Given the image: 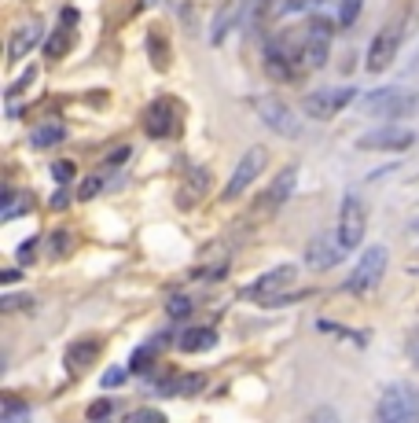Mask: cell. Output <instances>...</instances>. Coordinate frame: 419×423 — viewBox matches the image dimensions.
Here are the masks:
<instances>
[{
  "mask_svg": "<svg viewBox=\"0 0 419 423\" xmlns=\"http://www.w3.org/2000/svg\"><path fill=\"white\" fill-rule=\"evenodd\" d=\"M405 18H408V0H397L390 18L383 23V30L375 33L371 48H368V70L371 74H383L397 59V48H401V37H405Z\"/></svg>",
  "mask_w": 419,
  "mask_h": 423,
  "instance_id": "cell-1",
  "label": "cell"
},
{
  "mask_svg": "<svg viewBox=\"0 0 419 423\" xmlns=\"http://www.w3.org/2000/svg\"><path fill=\"white\" fill-rule=\"evenodd\" d=\"M295 284H298V269L295 265H276L247 287V299L258 302V306H287V302H295L305 294V291H295Z\"/></svg>",
  "mask_w": 419,
  "mask_h": 423,
  "instance_id": "cell-2",
  "label": "cell"
},
{
  "mask_svg": "<svg viewBox=\"0 0 419 423\" xmlns=\"http://www.w3.org/2000/svg\"><path fill=\"white\" fill-rule=\"evenodd\" d=\"M265 70L276 81H295L302 70H309L305 63V41H295L291 33H276L265 45Z\"/></svg>",
  "mask_w": 419,
  "mask_h": 423,
  "instance_id": "cell-3",
  "label": "cell"
},
{
  "mask_svg": "<svg viewBox=\"0 0 419 423\" xmlns=\"http://www.w3.org/2000/svg\"><path fill=\"white\" fill-rule=\"evenodd\" d=\"M375 423H419V387L397 379L379 394Z\"/></svg>",
  "mask_w": 419,
  "mask_h": 423,
  "instance_id": "cell-4",
  "label": "cell"
},
{
  "mask_svg": "<svg viewBox=\"0 0 419 423\" xmlns=\"http://www.w3.org/2000/svg\"><path fill=\"white\" fill-rule=\"evenodd\" d=\"M364 114H371V118H412V114H419V92L397 89V85L375 89L371 96H364Z\"/></svg>",
  "mask_w": 419,
  "mask_h": 423,
  "instance_id": "cell-5",
  "label": "cell"
},
{
  "mask_svg": "<svg viewBox=\"0 0 419 423\" xmlns=\"http://www.w3.org/2000/svg\"><path fill=\"white\" fill-rule=\"evenodd\" d=\"M383 272H386V247L383 243L379 247H368L361 258H357V265H353L349 280H346V291L349 294L375 291V287H379V280H383Z\"/></svg>",
  "mask_w": 419,
  "mask_h": 423,
  "instance_id": "cell-6",
  "label": "cell"
},
{
  "mask_svg": "<svg viewBox=\"0 0 419 423\" xmlns=\"http://www.w3.org/2000/svg\"><path fill=\"white\" fill-rule=\"evenodd\" d=\"M364 232H368V210H364V199L361 196H346L342 199V210H339V243L346 247V250H353V247H361V240H364Z\"/></svg>",
  "mask_w": 419,
  "mask_h": 423,
  "instance_id": "cell-7",
  "label": "cell"
},
{
  "mask_svg": "<svg viewBox=\"0 0 419 423\" xmlns=\"http://www.w3.org/2000/svg\"><path fill=\"white\" fill-rule=\"evenodd\" d=\"M265 162H269V151H265V147H250V151L239 159V166L232 169V177H228V184H225V192H221V199H225V203H235V199L261 177Z\"/></svg>",
  "mask_w": 419,
  "mask_h": 423,
  "instance_id": "cell-8",
  "label": "cell"
},
{
  "mask_svg": "<svg viewBox=\"0 0 419 423\" xmlns=\"http://www.w3.org/2000/svg\"><path fill=\"white\" fill-rule=\"evenodd\" d=\"M353 96H357V89H349V85H331V89H317V92H309L302 100V111L309 118H335L339 111H346Z\"/></svg>",
  "mask_w": 419,
  "mask_h": 423,
  "instance_id": "cell-9",
  "label": "cell"
},
{
  "mask_svg": "<svg viewBox=\"0 0 419 423\" xmlns=\"http://www.w3.org/2000/svg\"><path fill=\"white\" fill-rule=\"evenodd\" d=\"M335 26L339 23H331V18H324V15H313L305 23V63H309V70L313 67H324L327 63V52H331V33H335Z\"/></svg>",
  "mask_w": 419,
  "mask_h": 423,
  "instance_id": "cell-10",
  "label": "cell"
},
{
  "mask_svg": "<svg viewBox=\"0 0 419 423\" xmlns=\"http://www.w3.org/2000/svg\"><path fill=\"white\" fill-rule=\"evenodd\" d=\"M258 114H261V122L269 125L272 133H280V136H298V133H302L298 114L287 107L283 100H276V96H265V100L258 103Z\"/></svg>",
  "mask_w": 419,
  "mask_h": 423,
  "instance_id": "cell-11",
  "label": "cell"
},
{
  "mask_svg": "<svg viewBox=\"0 0 419 423\" xmlns=\"http://www.w3.org/2000/svg\"><path fill=\"white\" fill-rule=\"evenodd\" d=\"M412 144H415V133L405 129V125H383V129H371L357 140V147H364V151H405Z\"/></svg>",
  "mask_w": 419,
  "mask_h": 423,
  "instance_id": "cell-12",
  "label": "cell"
},
{
  "mask_svg": "<svg viewBox=\"0 0 419 423\" xmlns=\"http://www.w3.org/2000/svg\"><path fill=\"white\" fill-rule=\"evenodd\" d=\"M144 129H147V136H154V140H166V136H173L176 129H181V118H176V107L169 100H154L151 107L144 111Z\"/></svg>",
  "mask_w": 419,
  "mask_h": 423,
  "instance_id": "cell-13",
  "label": "cell"
},
{
  "mask_svg": "<svg viewBox=\"0 0 419 423\" xmlns=\"http://www.w3.org/2000/svg\"><path fill=\"white\" fill-rule=\"evenodd\" d=\"M247 4H250V0H225V4L217 8L213 23H210V45H213V48L225 45V37L243 23V15H247Z\"/></svg>",
  "mask_w": 419,
  "mask_h": 423,
  "instance_id": "cell-14",
  "label": "cell"
},
{
  "mask_svg": "<svg viewBox=\"0 0 419 423\" xmlns=\"http://www.w3.org/2000/svg\"><path fill=\"white\" fill-rule=\"evenodd\" d=\"M342 243H339V236L331 240V236H313L309 240V247H305V265L313 269V272H324V269H335L339 262H342Z\"/></svg>",
  "mask_w": 419,
  "mask_h": 423,
  "instance_id": "cell-15",
  "label": "cell"
},
{
  "mask_svg": "<svg viewBox=\"0 0 419 423\" xmlns=\"http://www.w3.org/2000/svg\"><path fill=\"white\" fill-rule=\"evenodd\" d=\"M295 188H298V166H283L280 173L272 177V184H269V192L261 196V206H258V214L265 210V214H272V210H280L287 199L295 196Z\"/></svg>",
  "mask_w": 419,
  "mask_h": 423,
  "instance_id": "cell-16",
  "label": "cell"
},
{
  "mask_svg": "<svg viewBox=\"0 0 419 423\" xmlns=\"http://www.w3.org/2000/svg\"><path fill=\"white\" fill-rule=\"evenodd\" d=\"M206 192H210V169H188L184 173V181H181V188H176V206L181 210H191V206H198L206 199Z\"/></svg>",
  "mask_w": 419,
  "mask_h": 423,
  "instance_id": "cell-17",
  "label": "cell"
},
{
  "mask_svg": "<svg viewBox=\"0 0 419 423\" xmlns=\"http://www.w3.org/2000/svg\"><path fill=\"white\" fill-rule=\"evenodd\" d=\"M44 41V23L41 18H30V23H22L15 33H11V45H8V59L18 63V59H26L37 45Z\"/></svg>",
  "mask_w": 419,
  "mask_h": 423,
  "instance_id": "cell-18",
  "label": "cell"
},
{
  "mask_svg": "<svg viewBox=\"0 0 419 423\" xmlns=\"http://www.w3.org/2000/svg\"><path fill=\"white\" fill-rule=\"evenodd\" d=\"M100 350H103L100 338H78V343H70V346H66V372H74V375L88 372L96 365Z\"/></svg>",
  "mask_w": 419,
  "mask_h": 423,
  "instance_id": "cell-19",
  "label": "cell"
},
{
  "mask_svg": "<svg viewBox=\"0 0 419 423\" xmlns=\"http://www.w3.org/2000/svg\"><path fill=\"white\" fill-rule=\"evenodd\" d=\"M176 346H181L184 353H203V350H213L217 346V331L213 328H188L181 331V338H176Z\"/></svg>",
  "mask_w": 419,
  "mask_h": 423,
  "instance_id": "cell-20",
  "label": "cell"
},
{
  "mask_svg": "<svg viewBox=\"0 0 419 423\" xmlns=\"http://www.w3.org/2000/svg\"><path fill=\"white\" fill-rule=\"evenodd\" d=\"M0 423H30V405L18 401L15 394H4V401H0Z\"/></svg>",
  "mask_w": 419,
  "mask_h": 423,
  "instance_id": "cell-21",
  "label": "cell"
},
{
  "mask_svg": "<svg viewBox=\"0 0 419 423\" xmlns=\"http://www.w3.org/2000/svg\"><path fill=\"white\" fill-rule=\"evenodd\" d=\"M66 133H63V125H41V129H33V136H30V144L37 147V151H44V147H55L59 140H63Z\"/></svg>",
  "mask_w": 419,
  "mask_h": 423,
  "instance_id": "cell-22",
  "label": "cell"
},
{
  "mask_svg": "<svg viewBox=\"0 0 419 423\" xmlns=\"http://www.w3.org/2000/svg\"><path fill=\"white\" fill-rule=\"evenodd\" d=\"M283 11H291V0H258V23H272Z\"/></svg>",
  "mask_w": 419,
  "mask_h": 423,
  "instance_id": "cell-23",
  "label": "cell"
},
{
  "mask_svg": "<svg viewBox=\"0 0 419 423\" xmlns=\"http://www.w3.org/2000/svg\"><path fill=\"white\" fill-rule=\"evenodd\" d=\"M147 52H151V63L159 70H166L169 67V59H166V41H162V33H147Z\"/></svg>",
  "mask_w": 419,
  "mask_h": 423,
  "instance_id": "cell-24",
  "label": "cell"
},
{
  "mask_svg": "<svg viewBox=\"0 0 419 423\" xmlns=\"http://www.w3.org/2000/svg\"><path fill=\"white\" fill-rule=\"evenodd\" d=\"M361 8H364V0H342V4H339V18H335V23H339L342 30H349L353 23H357Z\"/></svg>",
  "mask_w": 419,
  "mask_h": 423,
  "instance_id": "cell-25",
  "label": "cell"
},
{
  "mask_svg": "<svg viewBox=\"0 0 419 423\" xmlns=\"http://www.w3.org/2000/svg\"><path fill=\"white\" fill-rule=\"evenodd\" d=\"M22 210H30V196H8L4 199V210H0V218L11 221L15 214H22Z\"/></svg>",
  "mask_w": 419,
  "mask_h": 423,
  "instance_id": "cell-26",
  "label": "cell"
},
{
  "mask_svg": "<svg viewBox=\"0 0 419 423\" xmlns=\"http://www.w3.org/2000/svg\"><path fill=\"white\" fill-rule=\"evenodd\" d=\"M15 309H33L30 294H4L0 299V313H15Z\"/></svg>",
  "mask_w": 419,
  "mask_h": 423,
  "instance_id": "cell-27",
  "label": "cell"
},
{
  "mask_svg": "<svg viewBox=\"0 0 419 423\" xmlns=\"http://www.w3.org/2000/svg\"><path fill=\"white\" fill-rule=\"evenodd\" d=\"M103 173H107V169H100V173H92L88 181H81L78 199H96V196H100V188H103Z\"/></svg>",
  "mask_w": 419,
  "mask_h": 423,
  "instance_id": "cell-28",
  "label": "cell"
},
{
  "mask_svg": "<svg viewBox=\"0 0 419 423\" xmlns=\"http://www.w3.org/2000/svg\"><path fill=\"white\" fill-rule=\"evenodd\" d=\"M305 423H342V416L331 409V405H317L313 412L305 416Z\"/></svg>",
  "mask_w": 419,
  "mask_h": 423,
  "instance_id": "cell-29",
  "label": "cell"
},
{
  "mask_svg": "<svg viewBox=\"0 0 419 423\" xmlns=\"http://www.w3.org/2000/svg\"><path fill=\"white\" fill-rule=\"evenodd\" d=\"M159 343H162V338H154V343H147V346H140L137 353H132V368L151 365V361H154V353H159Z\"/></svg>",
  "mask_w": 419,
  "mask_h": 423,
  "instance_id": "cell-30",
  "label": "cell"
},
{
  "mask_svg": "<svg viewBox=\"0 0 419 423\" xmlns=\"http://www.w3.org/2000/svg\"><path fill=\"white\" fill-rule=\"evenodd\" d=\"M122 423H166V416L159 409H140V412H129Z\"/></svg>",
  "mask_w": 419,
  "mask_h": 423,
  "instance_id": "cell-31",
  "label": "cell"
},
{
  "mask_svg": "<svg viewBox=\"0 0 419 423\" xmlns=\"http://www.w3.org/2000/svg\"><path fill=\"white\" fill-rule=\"evenodd\" d=\"M66 48H70V30H66V33H55V37L48 41V59H63Z\"/></svg>",
  "mask_w": 419,
  "mask_h": 423,
  "instance_id": "cell-32",
  "label": "cell"
},
{
  "mask_svg": "<svg viewBox=\"0 0 419 423\" xmlns=\"http://www.w3.org/2000/svg\"><path fill=\"white\" fill-rule=\"evenodd\" d=\"M110 412H115V401H107V397H100V401L88 405V419H107Z\"/></svg>",
  "mask_w": 419,
  "mask_h": 423,
  "instance_id": "cell-33",
  "label": "cell"
},
{
  "mask_svg": "<svg viewBox=\"0 0 419 423\" xmlns=\"http://www.w3.org/2000/svg\"><path fill=\"white\" fill-rule=\"evenodd\" d=\"M125 379H129V372L115 365V368H107V372H103V379H100V383H103V387L110 390V387H122V383H125Z\"/></svg>",
  "mask_w": 419,
  "mask_h": 423,
  "instance_id": "cell-34",
  "label": "cell"
},
{
  "mask_svg": "<svg viewBox=\"0 0 419 423\" xmlns=\"http://www.w3.org/2000/svg\"><path fill=\"white\" fill-rule=\"evenodd\" d=\"M52 181H55V184L74 181V162H55V166H52Z\"/></svg>",
  "mask_w": 419,
  "mask_h": 423,
  "instance_id": "cell-35",
  "label": "cell"
},
{
  "mask_svg": "<svg viewBox=\"0 0 419 423\" xmlns=\"http://www.w3.org/2000/svg\"><path fill=\"white\" fill-rule=\"evenodd\" d=\"M166 309H169V316H188V313H191V302L184 299V294H173Z\"/></svg>",
  "mask_w": 419,
  "mask_h": 423,
  "instance_id": "cell-36",
  "label": "cell"
},
{
  "mask_svg": "<svg viewBox=\"0 0 419 423\" xmlns=\"http://www.w3.org/2000/svg\"><path fill=\"white\" fill-rule=\"evenodd\" d=\"M33 77H37V70L30 67V70H26V74H22V77H18V81L11 85V89H8V100H15V96H18L22 89H30V85H33Z\"/></svg>",
  "mask_w": 419,
  "mask_h": 423,
  "instance_id": "cell-37",
  "label": "cell"
},
{
  "mask_svg": "<svg viewBox=\"0 0 419 423\" xmlns=\"http://www.w3.org/2000/svg\"><path fill=\"white\" fill-rule=\"evenodd\" d=\"M48 243H52V254H55V258H59V254H66V250H70V236H66V232H63V236L55 232V236H52Z\"/></svg>",
  "mask_w": 419,
  "mask_h": 423,
  "instance_id": "cell-38",
  "label": "cell"
},
{
  "mask_svg": "<svg viewBox=\"0 0 419 423\" xmlns=\"http://www.w3.org/2000/svg\"><path fill=\"white\" fill-rule=\"evenodd\" d=\"M331 0H291V11H305V8H324Z\"/></svg>",
  "mask_w": 419,
  "mask_h": 423,
  "instance_id": "cell-39",
  "label": "cell"
},
{
  "mask_svg": "<svg viewBox=\"0 0 419 423\" xmlns=\"http://www.w3.org/2000/svg\"><path fill=\"white\" fill-rule=\"evenodd\" d=\"M125 159H129V147H118V151H110V155H107L103 169H110V166H118V162H125Z\"/></svg>",
  "mask_w": 419,
  "mask_h": 423,
  "instance_id": "cell-40",
  "label": "cell"
},
{
  "mask_svg": "<svg viewBox=\"0 0 419 423\" xmlns=\"http://www.w3.org/2000/svg\"><path fill=\"white\" fill-rule=\"evenodd\" d=\"M408 357H412V365L419 368V331H412V338H408Z\"/></svg>",
  "mask_w": 419,
  "mask_h": 423,
  "instance_id": "cell-41",
  "label": "cell"
},
{
  "mask_svg": "<svg viewBox=\"0 0 419 423\" xmlns=\"http://www.w3.org/2000/svg\"><path fill=\"white\" fill-rule=\"evenodd\" d=\"M33 247H37V240H26V243H22V247H18V262H30Z\"/></svg>",
  "mask_w": 419,
  "mask_h": 423,
  "instance_id": "cell-42",
  "label": "cell"
},
{
  "mask_svg": "<svg viewBox=\"0 0 419 423\" xmlns=\"http://www.w3.org/2000/svg\"><path fill=\"white\" fill-rule=\"evenodd\" d=\"M66 203H70V196H66V192H63V184H59V192L52 196V210H63Z\"/></svg>",
  "mask_w": 419,
  "mask_h": 423,
  "instance_id": "cell-43",
  "label": "cell"
},
{
  "mask_svg": "<svg viewBox=\"0 0 419 423\" xmlns=\"http://www.w3.org/2000/svg\"><path fill=\"white\" fill-rule=\"evenodd\" d=\"M18 280V269H4L0 272V284H15Z\"/></svg>",
  "mask_w": 419,
  "mask_h": 423,
  "instance_id": "cell-44",
  "label": "cell"
},
{
  "mask_svg": "<svg viewBox=\"0 0 419 423\" xmlns=\"http://www.w3.org/2000/svg\"><path fill=\"white\" fill-rule=\"evenodd\" d=\"M408 240H412V243H419V221H412V225H408Z\"/></svg>",
  "mask_w": 419,
  "mask_h": 423,
  "instance_id": "cell-45",
  "label": "cell"
},
{
  "mask_svg": "<svg viewBox=\"0 0 419 423\" xmlns=\"http://www.w3.org/2000/svg\"><path fill=\"white\" fill-rule=\"evenodd\" d=\"M408 272H415V277H419V262H408Z\"/></svg>",
  "mask_w": 419,
  "mask_h": 423,
  "instance_id": "cell-46",
  "label": "cell"
},
{
  "mask_svg": "<svg viewBox=\"0 0 419 423\" xmlns=\"http://www.w3.org/2000/svg\"><path fill=\"white\" fill-rule=\"evenodd\" d=\"M92 423H107V419H92Z\"/></svg>",
  "mask_w": 419,
  "mask_h": 423,
  "instance_id": "cell-47",
  "label": "cell"
}]
</instances>
